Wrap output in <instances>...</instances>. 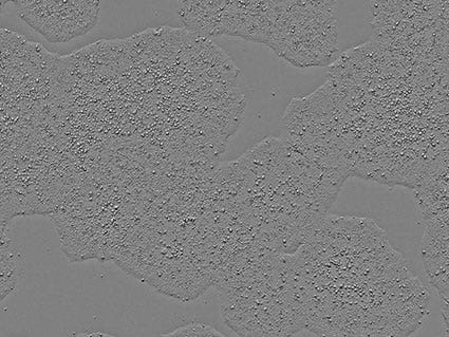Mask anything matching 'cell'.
I'll return each mask as SVG.
<instances>
[{"mask_svg":"<svg viewBox=\"0 0 449 337\" xmlns=\"http://www.w3.org/2000/svg\"><path fill=\"white\" fill-rule=\"evenodd\" d=\"M78 336H111L107 333H101V332H89V333H80Z\"/></svg>","mask_w":449,"mask_h":337,"instance_id":"cell-2","label":"cell"},{"mask_svg":"<svg viewBox=\"0 0 449 337\" xmlns=\"http://www.w3.org/2000/svg\"><path fill=\"white\" fill-rule=\"evenodd\" d=\"M163 336L170 337H222L223 334L217 331L215 328L209 326L206 323L202 322H192L185 326L179 327L176 330L170 333L163 334Z\"/></svg>","mask_w":449,"mask_h":337,"instance_id":"cell-1","label":"cell"}]
</instances>
